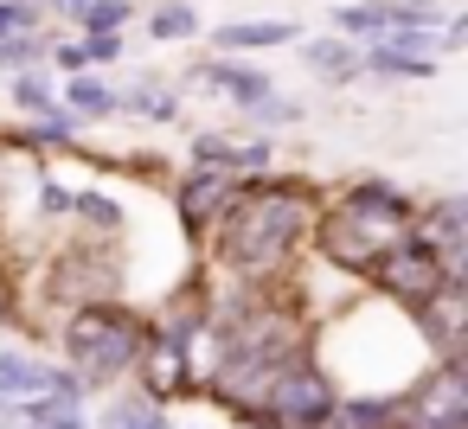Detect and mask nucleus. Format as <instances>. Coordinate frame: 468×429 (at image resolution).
<instances>
[{"instance_id":"nucleus-1","label":"nucleus","mask_w":468,"mask_h":429,"mask_svg":"<svg viewBox=\"0 0 468 429\" xmlns=\"http://www.w3.org/2000/svg\"><path fill=\"white\" fill-rule=\"evenodd\" d=\"M308 225H314V193L308 186H295V180L231 186V199L218 212V256L244 276H276Z\"/></svg>"},{"instance_id":"nucleus-2","label":"nucleus","mask_w":468,"mask_h":429,"mask_svg":"<svg viewBox=\"0 0 468 429\" xmlns=\"http://www.w3.org/2000/svg\"><path fill=\"white\" fill-rule=\"evenodd\" d=\"M410 199H398L385 180H366L340 212H327L321 225H314V244H321V256L327 263H340V269H353V276H366L385 250H398V244H410Z\"/></svg>"},{"instance_id":"nucleus-3","label":"nucleus","mask_w":468,"mask_h":429,"mask_svg":"<svg viewBox=\"0 0 468 429\" xmlns=\"http://www.w3.org/2000/svg\"><path fill=\"white\" fill-rule=\"evenodd\" d=\"M65 346H71V359H78V384H110V378H122L135 359H142V346H148V327L135 320V314H122V308H84L71 327H65Z\"/></svg>"},{"instance_id":"nucleus-4","label":"nucleus","mask_w":468,"mask_h":429,"mask_svg":"<svg viewBox=\"0 0 468 429\" xmlns=\"http://www.w3.org/2000/svg\"><path fill=\"white\" fill-rule=\"evenodd\" d=\"M334 384L308 365V359H289L276 378H270V391H263V416L276 423V429H327V416H334Z\"/></svg>"},{"instance_id":"nucleus-5","label":"nucleus","mask_w":468,"mask_h":429,"mask_svg":"<svg viewBox=\"0 0 468 429\" xmlns=\"http://www.w3.org/2000/svg\"><path fill=\"white\" fill-rule=\"evenodd\" d=\"M366 276H372V282H378L391 301H404L410 314H417V308H423V301H430V295L449 282V276H442V263H436L423 244H398V250H385V256H378Z\"/></svg>"},{"instance_id":"nucleus-6","label":"nucleus","mask_w":468,"mask_h":429,"mask_svg":"<svg viewBox=\"0 0 468 429\" xmlns=\"http://www.w3.org/2000/svg\"><path fill=\"white\" fill-rule=\"evenodd\" d=\"M462 218H468V199H442V205H430L417 218V237H410V244H423L442 263L449 282H462V256H468V225Z\"/></svg>"},{"instance_id":"nucleus-7","label":"nucleus","mask_w":468,"mask_h":429,"mask_svg":"<svg viewBox=\"0 0 468 429\" xmlns=\"http://www.w3.org/2000/svg\"><path fill=\"white\" fill-rule=\"evenodd\" d=\"M417 327H423V340L442 352V365H455V352H462V282H442V288L417 308Z\"/></svg>"},{"instance_id":"nucleus-8","label":"nucleus","mask_w":468,"mask_h":429,"mask_svg":"<svg viewBox=\"0 0 468 429\" xmlns=\"http://www.w3.org/2000/svg\"><path fill=\"white\" fill-rule=\"evenodd\" d=\"M225 199H231V173L199 167V173H186V186H180V218H186L193 231H206V225L225 212Z\"/></svg>"},{"instance_id":"nucleus-9","label":"nucleus","mask_w":468,"mask_h":429,"mask_svg":"<svg viewBox=\"0 0 468 429\" xmlns=\"http://www.w3.org/2000/svg\"><path fill=\"white\" fill-rule=\"evenodd\" d=\"M199 84L225 90V97H231V103H244V110H257V103H270V97H276L263 71H244V65H231V58H212V65H199Z\"/></svg>"},{"instance_id":"nucleus-10","label":"nucleus","mask_w":468,"mask_h":429,"mask_svg":"<svg viewBox=\"0 0 468 429\" xmlns=\"http://www.w3.org/2000/svg\"><path fill=\"white\" fill-rule=\"evenodd\" d=\"M52 391V371L33 365L27 352H0V403H33Z\"/></svg>"},{"instance_id":"nucleus-11","label":"nucleus","mask_w":468,"mask_h":429,"mask_svg":"<svg viewBox=\"0 0 468 429\" xmlns=\"http://www.w3.org/2000/svg\"><path fill=\"white\" fill-rule=\"evenodd\" d=\"M206 167H218V173H263L270 167V141H218V135H199V148H193Z\"/></svg>"},{"instance_id":"nucleus-12","label":"nucleus","mask_w":468,"mask_h":429,"mask_svg":"<svg viewBox=\"0 0 468 429\" xmlns=\"http://www.w3.org/2000/svg\"><path fill=\"white\" fill-rule=\"evenodd\" d=\"M302 39L295 20H244V26H218V52H244V46H289Z\"/></svg>"},{"instance_id":"nucleus-13","label":"nucleus","mask_w":468,"mask_h":429,"mask_svg":"<svg viewBox=\"0 0 468 429\" xmlns=\"http://www.w3.org/2000/svg\"><path fill=\"white\" fill-rule=\"evenodd\" d=\"M302 58H308V71H321L327 84L359 78V52H353L346 39H308V46H302Z\"/></svg>"},{"instance_id":"nucleus-14","label":"nucleus","mask_w":468,"mask_h":429,"mask_svg":"<svg viewBox=\"0 0 468 429\" xmlns=\"http://www.w3.org/2000/svg\"><path fill=\"white\" fill-rule=\"evenodd\" d=\"M142 359H148V384H154L161 397H167V391H180V378H186L180 340H167V333H161V340H148V346H142Z\"/></svg>"},{"instance_id":"nucleus-15","label":"nucleus","mask_w":468,"mask_h":429,"mask_svg":"<svg viewBox=\"0 0 468 429\" xmlns=\"http://www.w3.org/2000/svg\"><path fill=\"white\" fill-rule=\"evenodd\" d=\"M359 71H378V78H430L436 58H417V52H398V46H372L359 58Z\"/></svg>"},{"instance_id":"nucleus-16","label":"nucleus","mask_w":468,"mask_h":429,"mask_svg":"<svg viewBox=\"0 0 468 429\" xmlns=\"http://www.w3.org/2000/svg\"><path fill=\"white\" fill-rule=\"evenodd\" d=\"M116 103H122V97H116L110 84H97V78H78V84H71V110H78V116H110Z\"/></svg>"},{"instance_id":"nucleus-17","label":"nucleus","mask_w":468,"mask_h":429,"mask_svg":"<svg viewBox=\"0 0 468 429\" xmlns=\"http://www.w3.org/2000/svg\"><path fill=\"white\" fill-rule=\"evenodd\" d=\"M84 26H90V39H110L122 20H129V0H84Z\"/></svg>"},{"instance_id":"nucleus-18","label":"nucleus","mask_w":468,"mask_h":429,"mask_svg":"<svg viewBox=\"0 0 468 429\" xmlns=\"http://www.w3.org/2000/svg\"><path fill=\"white\" fill-rule=\"evenodd\" d=\"M334 20H340L346 39H359V33H385V26H391V20H385V0H366V7H340Z\"/></svg>"},{"instance_id":"nucleus-19","label":"nucleus","mask_w":468,"mask_h":429,"mask_svg":"<svg viewBox=\"0 0 468 429\" xmlns=\"http://www.w3.org/2000/svg\"><path fill=\"white\" fill-rule=\"evenodd\" d=\"M148 33H154V39H193V33H199V20H193V7H180V0H174V7H154Z\"/></svg>"},{"instance_id":"nucleus-20","label":"nucleus","mask_w":468,"mask_h":429,"mask_svg":"<svg viewBox=\"0 0 468 429\" xmlns=\"http://www.w3.org/2000/svg\"><path fill=\"white\" fill-rule=\"evenodd\" d=\"M14 103H20V110H39V116H52V110H58V103H52V90H46L39 78H20V84H14Z\"/></svg>"},{"instance_id":"nucleus-21","label":"nucleus","mask_w":468,"mask_h":429,"mask_svg":"<svg viewBox=\"0 0 468 429\" xmlns=\"http://www.w3.org/2000/svg\"><path fill=\"white\" fill-rule=\"evenodd\" d=\"M33 52H39V46H33L27 33H14V39H0V65H7V71H27V65H33Z\"/></svg>"},{"instance_id":"nucleus-22","label":"nucleus","mask_w":468,"mask_h":429,"mask_svg":"<svg viewBox=\"0 0 468 429\" xmlns=\"http://www.w3.org/2000/svg\"><path fill=\"white\" fill-rule=\"evenodd\" d=\"M129 110H142V116H154V122H167V116H174V97H154V90H135V97H129Z\"/></svg>"},{"instance_id":"nucleus-23","label":"nucleus","mask_w":468,"mask_h":429,"mask_svg":"<svg viewBox=\"0 0 468 429\" xmlns=\"http://www.w3.org/2000/svg\"><path fill=\"white\" fill-rule=\"evenodd\" d=\"M71 129H78V116H71V110H52V116L39 122V141H71Z\"/></svg>"},{"instance_id":"nucleus-24","label":"nucleus","mask_w":468,"mask_h":429,"mask_svg":"<svg viewBox=\"0 0 468 429\" xmlns=\"http://www.w3.org/2000/svg\"><path fill=\"white\" fill-rule=\"evenodd\" d=\"M33 20H27V7L20 0H0V39H14V33H27Z\"/></svg>"},{"instance_id":"nucleus-25","label":"nucleus","mask_w":468,"mask_h":429,"mask_svg":"<svg viewBox=\"0 0 468 429\" xmlns=\"http://www.w3.org/2000/svg\"><path fill=\"white\" fill-rule=\"evenodd\" d=\"M78 212H84V218H97V225H116V218H122L103 193H84V199H78Z\"/></svg>"},{"instance_id":"nucleus-26","label":"nucleus","mask_w":468,"mask_h":429,"mask_svg":"<svg viewBox=\"0 0 468 429\" xmlns=\"http://www.w3.org/2000/svg\"><path fill=\"white\" fill-rule=\"evenodd\" d=\"M116 52H122V39H116V33H110V39H90V46H84V58H90V65H110Z\"/></svg>"},{"instance_id":"nucleus-27","label":"nucleus","mask_w":468,"mask_h":429,"mask_svg":"<svg viewBox=\"0 0 468 429\" xmlns=\"http://www.w3.org/2000/svg\"><path fill=\"white\" fill-rule=\"evenodd\" d=\"M129 429H167L161 410H129Z\"/></svg>"},{"instance_id":"nucleus-28","label":"nucleus","mask_w":468,"mask_h":429,"mask_svg":"<svg viewBox=\"0 0 468 429\" xmlns=\"http://www.w3.org/2000/svg\"><path fill=\"white\" fill-rule=\"evenodd\" d=\"M58 65H65V71H84L90 58H84V46H58Z\"/></svg>"},{"instance_id":"nucleus-29","label":"nucleus","mask_w":468,"mask_h":429,"mask_svg":"<svg viewBox=\"0 0 468 429\" xmlns=\"http://www.w3.org/2000/svg\"><path fill=\"white\" fill-rule=\"evenodd\" d=\"M39 199H46V212H71V193H58V186H46Z\"/></svg>"},{"instance_id":"nucleus-30","label":"nucleus","mask_w":468,"mask_h":429,"mask_svg":"<svg viewBox=\"0 0 468 429\" xmlns=\"http://www.w3.org/2000/svg\"><path fill=\"white\" fill-rule=\"evenodd\" d=\"M7 314H14V282L0 276V320H7Z\"/></svg>"},{"instance_id":"nucleus-31","label":"nucleus","mask_w":468,"mask_h":429,"mask_svg":"<svg viewBox=\"0 0 468 429\" xmlns=\"http://www.w3.org/2000/svg\"><path fill=\"white\" fill-rule=\"evenodd\" d=\"M58 7H84V0H58Z\"/></svg>"}]
</instances>
